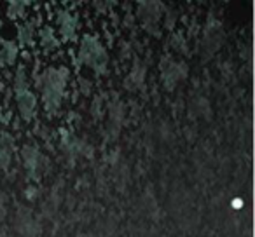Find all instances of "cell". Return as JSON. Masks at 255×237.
<instances>
[{"mask_svg":"<svg viewBox=\"0 0 255 237\" xmlns=\"http://www.w3.org/2000/svg\"><path fill=\"white\" fill-rule=\"evenodd\" d=\"M182 70H184V68H182V65H175V63H171L170 68H168V70H164L163 79H164V82H166L168 87H175V84H177V82L184 77L185 74H177V72H182Z\"/></svg>","mask_w":255,"mask_h":237,"instance_id":"12","label":"cell"},{"mask_svg":"<svg viewBox=\"0 0 255 237\" xmlns=\"http://www.w3.org/2000/svg\"><path fill=\"white\" fill-rule=\"evenodd\" d=\"M23 160H25L26 169L30 171V174H33V178L37 176V169H39V162H40V152L37 147H25L23 149Z\"/></svg>","mask_w":255,"mask_h":237,"instance_id":"7","label":"cell"},{"mask_svg":"<svg viewBox=\"0 0 255 237\" xmlns=\"http://www.w3.org/2000/svg\"><path fill=\"white\" fill-rule=\"evenodd\" d=\"M56 23L58 28H60V35L63 40H72L75 37V32H77V16L72 14L68 11H58L56 14Z\"/></svg>","mask_w":255,"mask_h":237,"instance_id":"4","label":"cell"},{"mask_svg":"<svg viewBox=\"0 0 255 237\" xmlns=\"http://www.w3.org/2000/svg\"><path fill=\"white\" fill-rule=\"evenodd\" d=\"M79 63L86 65L96 74H103L107 70V63H109V56H107L105 47L100 44L96 37L86 35L81 42V49H79Z\"/></svg>","mask_w":255,"mask_h":237,"instance_id":"2","label":"cell"},{"mask_svg":"<svg viewBox=\"0 0 255 237\" xmlns=\"http://www.w3.org/2000/svg\"><path fill=\"white\" fill-rule=\"evenodd\" d=\"M12 157V143L7 135H0V167L7 169Z\"/></svg>","mask_w":255,"mask_h":237,"instance_id":"9","label":"cell"},{"mask_svg":"<svg viewBox=\"0 0 255 237\" xmlns=\"http://www.w3.org/2000/svg\"><path fill=\"white\" fill-rule=\"evenodd\" d=\"M68 80V70L67 68H47L39 77L37 84L42 92L44 106L49 113H56L61 106L65 89H67Z\"/></svg>","mask_w":255,"mask_h":237,"instance_id":"1","label":"cell"},{"mask_svg":"<svg viewBox=\"0 0 255 237\" xmlns=\"http://www.w3.org/2000/svg\"><path fill=\"white\" fill-rule=\"evenodd\" d=\"M16 101H18V108L23 117V121H32L33 115H35L37 101H35V96L30 92L28 80H26L25 74L16 75Z\"/></svg>","mask_w":255,"mask_h":237,"instance_id":"3","label":"cell"},{"mask_svg":"<svg viewBox=\"0 0 255 237\" xmlns=\"http://www.w3.org/2000/svg\"><path fill=\"white\" fill-rule=\"evenodd\" d=\"M30 5V0H9L7 4V16L12 19L23 18L26 14V9Z\"/></svg>","mask_w":255,"mask_h":237,"instance_id":"10","label":"cell"},{"mask_svg":"<svg viewBox=\"0 0 255 237\" xmlns=\"http://www.w3.org/2000/svg\"><path fill=\"white\" fill-rule=\"evenodd\" d=\"M35 21H26L18 26V42L21 46H32L35 40Z\"/></svg>","mask_w":255,"mask_h":237,"instance_id":"8","label":"cell"},{"mask_svg":"<svg viewBox=\"0 0 255 237\" xmlns=\"http://www.w3.org/2000/svg\"><path fill=\"white\" fill-rule=\"evenodd\" d=\"M16 58H18V44L11 42V40H5L0 46V67H11L16 63Z\"/></svg>","mask_w":255,"mask_h":237,"instance_id":"6","label":"cell"},{"mask_svg":"<svg viewBox=\"0 0 255 237\" xmlns=\"http://www.w3.org/2000/svg\"><path fill=\"white\" fill-rule=\"evenodd\" d=\"M40 44H42V47L46 51H54L58 46H60V40L56 39L54 30L51 28V26L42 28V32H40Z\"/></svg>","mask_w":255,"mask_h":237,"instance_id":"11","label":"cell"},{"mask_svg":"<svg viewBox=\"0 0 255 237\" xmlns=\"http://www.w3.org/2000/svg\"><path fill=\"white\" fill-rule=\"evenodd\" d=\"M140 14L145 25L156 23L161 14V0H140Z\"/></svg>","mask_w":255,"mask_h":237,"instance_id":"5","label":"cell"}]
</instances>
